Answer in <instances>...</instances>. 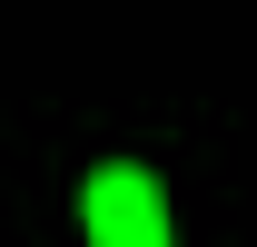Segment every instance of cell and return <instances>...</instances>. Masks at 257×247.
<instances>
[{"label":"cell","mask_w":257,"mask_h":247,"mask_svg":"<svg viewBox=\"0 0 257 247\" xmlns=\"http://www.w3.org/2000/svg\"><path fill=\"white\" fill-rule=\"evenodd\" d=\"M79 227H89V247H168L159 178H139V168H99V178L79 188Z\"/></svg>","instance_id":"obj_1"}]
</instances>
